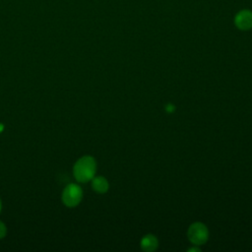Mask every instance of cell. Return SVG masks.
Segmentation results:
<instances>
[{"mask_svg": "<svg viewBox=\"0 0 252 252\" xmlns=\"http://www.w3.org/2000/svg\"><path fill=\"white\" fill-rule=\"evenodd\" d=\"M96 172V161L92 156H83L73 165V175L80 183L91 181Z\"/></svg>", "mask_w": 252, "mask_h": 252, "instance_id": "cell-1", "label": "cell"}, {"mask_svg": "<svg viewBox=\"0 0 252 252\" xmlns=\"http://www.w3.org/2000/svg\"><path fill=\"white\" fill-rule=\"evenodd\" d=\"M83 199V189L77 183L67 184L61 194V201L67 208L77 207Z\"/></svg>", "mask_w": 252, "mask_h": 252, "instance_id": "cell-2", "label": "cell"}, {"mask_svg": "<svg viewBox=\"0 0 252 252\" xmlns=\"http://www.w3.org/2000/svg\"><path fill=\"white\" fill-rule=\"evenodd\" d=\"M187 236L192 244L199 246L208 240L209 230L204 223L197 221L189 226Z\"/></svg>", "mask_w": 252, "mask_h": 252, "instance_id": "cell-3", "label": "cell"}, {"mask_svg": "<svg viewBox=\"0 0 252 252\" xmlns=\"http://www.w3.org/2000/svg\"><path fill=\"white\" fill-rule=\"evenodd\" d=\"M234 24L241 31L252 29V11L247 9L239 11L234 17Z\"/></svg>", "mask_w": 252, "mask_h": 252, "instance_id": "cell-4", "label": "cell"}, {"mask_svg": "<svg viewBox=\"0 0 252 252\" xmlns=\"http://www.w3.org/2000/svg\"><path fill=\"white\" fill-rule=\"evenodd\" d=\"M92 181V188L98 194H104L108 191L109 184L105 177L103 176H94Z\"/></svg>", "mask_w": 252, "mask_h": 252, "instance_id": "cell-5", "label": "cell"}, {"mask_svg": "<svg viewBox=\"0 0 252 252\" xmlns=\"http://www.w3.org/2000/svg\"><path fill=\"white\" fill-rule=\"evenodd\" d=\"M158 238L153 234H147L141 240V248L147 252L155 251L158 248Z\"/></svg>", "mask_w": 252, "mask_h": 252, "instance_id": "cell-6", "label": "cell"}, {"mask_svg": "<svg viewBox=\"0 0 252 252\" xmlns=\"http://www.w3.org/2000/svg\"><path fill=\"white\" fill-rule=\"evenodd\" d=\"M7 234V226L6 224L0 220V239H3Z\"/></svg>", "mask_w": 252, "mask_h": 252, "instance_id": "cell-7", "label": "cell"}, {"mask_svg": "<svg viewBox=\"0 0 252 252\" xmlns=\"http://www.w3.org/2000/svg\"><path fill=\"white\" fill-rule=\"evenodd\" d=\"M165 110H166L167 112H172V111L174 110V106H173L171 103H168V104L166 105V108H165Z\"/></svg>", "mask_w": 252, "mask_h": 252, "instance_id": "cell-8", "label": "cell"}, {"mask_svg": "<svg viewBox=\"0 0 252 252\" xmlns=\"http://www.w3.org/2000/svg\"><path fill=\"white\" fill-rule=\"evenodd\" d=\"M188 251H200L199 248H195V247H192L190 249H188Z\"/></svg>", "mask_w": 252, "mask_h": 252, "instance_id": "cell-9", "label": "cell"}, {"mask_svg": "<svg viewBox=\"0 0 252 252\" xmlns=\"http://www.w3.org/2000/svg\"><path fill=\"white\" fill-rule=\"evenodd\" d=\"M1 211H2V200L0 198V214H1Z\"/></svg>", "mask_w": 252, "mask_h": 252, "instance_id": "cell-10", "label": "cell"}]
</instances>
